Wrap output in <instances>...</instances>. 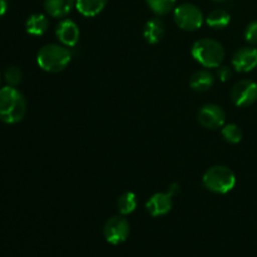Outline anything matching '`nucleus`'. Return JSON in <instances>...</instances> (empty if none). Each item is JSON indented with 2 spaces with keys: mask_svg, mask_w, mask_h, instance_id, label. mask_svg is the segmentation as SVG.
Segmentation results:
<instances>
[{
  "mask_svg": "<svg viewBox=\"0 0 257 257\" xmlns=\"http://www.w3.org/2000/svg\"><path fill=\"white\" fill-rule=\"evenodd\" d=\"M27 113V100L15 87L0 88V120L7 124L20 122Z\"/></svg>",
  "mask_w": 257,
  "mask_h": 257,
  "instance_id": "nucleus-1",
  "label": "nucleus"
},
{
  "mask_svg": "<svg viewBox=\"0 0 257 257\" xmlns=\"http://www.w3.org/2000/svg\"><path fill=\"white\" fill-rule=\"evenodd\" d=\"M72 53L62 44H47L38 52L37 63L48 73H59L68 67Z\"/></svg>",
  "mask_w": 257,
  "mask_h": 257,
  "instance_id": "nucleus-2",
  "label": "nucleus"
},
{
  "mask_svg": "<svg viewBox=\"0 0 257 257\" xmlns=\"http://www.w3.org/2000/svg\"><path fill=\"white\" fill-rule=\"evenodd\" d=\"M191 54L202 67L218 68L225 59V48L217 40L203 38L193 43Z\"/></svg>",
  "mask_w": 257,
  "mask_h": 257,
  "instance_id": "nucleus-3",
  "label": "nucleus"
},
{
  "mask_svg": "<svg viewBox=\"0 0 257 257\" xmlns=\"http://www.w3.org/2000/svg\"><path fill=\"white\" fill-rule=\"evenodd\" d=\"M202 183L205 188L211 192L223 195L233 190L236 185V176L233 171L226 166H212L203 175Z\"/></svg>",
  "mask_w": 257,
  "mask_h": 257,
  "instance_id": "nucleus-4",
  "label": "nucleus"
},
{
  "mask_svg": "<svg viewBox=\"0 0 257 257\" xmlns=\"http://www.w3.org/2000/svg\"><path fill=\"white\" fill-rule=\"evenodd\" d=\"M173 19L178 28L186 32H196L203 24V14L196 5L185 3L173 10Z\"/></svg>",
  "mask_w": 257,
  "mask_h": 257,
  "instance_id": "nucleus-5",
  "label": "nucleus"
},
{
  "mask_svg": "<svg viewBox=\"0 0 257 257\" xmlns=\"http://www.w3.org/2000/svg\"><path fill=\"white\" fill-rule=\"evenodd\" d=\"M131 232V226L127 218L123 216H113L105 222L103 227V235L107 242L112 245H119L128 238Z\"/></svg>",
  "mask_w": 257,
  "mask_h": 257,
  "instance_id": "nucleus-6",
  "label": "nucleus"
},
{
  "mask_svg": "<svg viewBox=\"0 0 257 257\" xmlns=\"http://www.w3.org/2000/svg\"><path fill=\"white\" fill-rule=\"evenodd\" d=\"M231 99L237 107H248L257 100V83L243 79L236 83L231 90Z\"/></svg>",
  "mask_w": 257,
  "mask_h": 257,
  "instance_id": "nucleus-7",
  "label": "nucleus"
},
{
  "mask_svg": "<svg viewBox=\"0 0 257 257\" xmlns=\"http://www.w3.org/2000/svg\"><path fill=\"white\" fill-rule=\"evenodd\" d=\"M197 119L202 127L207 128V130H217V128H222L225 125L226 113L220 105L208 103L200 108Z\"/></svg>",
  "mask_w": 257,
  "mask_h": 257,
  "instance_id": "nucleus-8",
  "label": "nucleus"
},
{
  "mask_svg": "<svg viewBox=\"0 0 257 257\" xmlns=\"http://www.w3.org/2000/svg\"><path fill=\"white\" fill-rule=\"evenodd\" d=\"M232 67L240 73H248L257 67V49L243 47L236 50L232 57Z\"/></svg>",
  "mask_w": 257,
  "mask_h": 257,
  "instance_id": "nucleus-9",
  "label": "nucleus"
},
{
  "mask_svg": "<svg viewBox=\"0 0 257 257\" xmlns=\"http://www.w3.org/2000/svg\"><path fill=\"white\" fill-rule=\"evenodd\" d=\"M55 35H57L60 44L69 48L77 44L78 40H79L80 32L77 23L70 19H63L55 28Z\"/></svg>",
  "mask_w": 257,
  "mask_h": 257,
  "instance_id": "nucleus-10",
  "label": "nucleus"
},
{
  "mask_svg": "<svg viewBox=\"0 0 257 257\" xmlns=\"http://www.w3.org/2000/svg\"><path fill=\"white\" fill-rule=\"evenodd\" d=\"M146 210L153 217L165 216L172 210V196L168 192L155 193L146 202Z\"/></svg>",
  "mask_w": 257,
  "mask_h": 257,
  "instance_id": "nucleus-11",
  "label": "nucleus"
},
{
  "mask_svg": "<svg viewBox=\"0 0 257 257\" xmlns=\"http://www.w3.org/2000/svg\"><path fill=\"white\" fill-rule=\"evenodd\" d=\"M165 24L158 18H152L148 20L143 28V37H145L146 42L150 44H157L165 37Z\"/></svg>",
  "mask_w": 257,
  "mask_h": 257,
  "instance_id": "nucleus-12",
  "label": "nucleus"
},
{
  "mask_svg": "<svg viewBox=\"0 0 257 257\" xmlns=\"http://www.w3.org/2000/svg\"><path fill=\"white\" fill-rule=\"evenodd\" d=\"M75 7V0H44V9L50 17L65 18Z\"/></svg>",
  "mask_w": 257,
  "mask_h": 257,
  "instance_id": "nucleus-13",
  "label": "nucleus"
},
{
  "mask_svg": "<svg viewBox=\"0 0 257 257\" xmlns=\"http://www.w3.org/2000/svg\"><path fill=\"white\" fill-rule=\"evenodd\" d=\"M215 84V75L210 72V70H197L193 73L192 77L190 79V87L195 92L205 93L210 90Z\"/></svg>",
  "mask_w": 257,
  "mask_h": 257,
  "instance_id": "nucleus-14",
  "label": "nucleus"
},
{
  "mask_svg": "<svg viewBox=\"0 0 257 257\" xmlns=\"http://www.w3.org/2000/svg\"><path fill=\"white\" fill-rule=\"evenodd\" d=\"M48 28H49V20H48L47 15L40 14V13L32 14L25 23L27 33H29L30 35H35V37L44 34Z\"/></svg>",
  "mask_w": 257,
  "mask_h": 257,
  "instance_id": "nucleus-15",
  "label": "nucleus"
},
{
  "mask_svg": "<svg viewBox=\"0 0 257 257\" xmlns=\"http://www.w3.org/2000/svg\"><path fill=\"white\" fill-rule=\"evenodd\" d=\"M108 0H75V8L82 15L92 18L104 10Z\"/></svg>",
  "mask_w": 257,
  "mask_h": 257,
  "instance_id": "nucleus-16",
  "label": "nucleus"
},
{
  "mask_svg": "<svg viewBox=\"0 0 257 257\" xmlns=\"http://www.w3.org/2000/svg\"><path fill=\"white\" fill-rule=\"evenodd\" d=\"M231 22V15L223 9H216L206 18V24L212 29H225Z\"/></svg>",
  "mask_w": 257,
  "mask_h": 257,
  "instance_id": "nucleus-17",
  "label": "nucleus"
},
{
  "mask_svg": "<svg viewBox=\"0 0 257 257\" xmlns=\"http://www.w3.org/2000/svg\"><path fill=\"white\" fill-rule=\"evenodd\" d=\"M137 196L133 192H124L123 195L119 196L117 202L118 211H119V213L122 216H127L135 212L136 208H137Z\"/></svg>",
  "mask_w": 257,
  "mask_h": 257,
  "instance_id": "nucleus-18",
  "label": "nucleus"
},
{
  "mask_svg": "<svg viewBox=\"0 0 257 257\" xmlns=\"http://www.w3.org/2000/svg\"><path fill=\"white\" fill-rule=\"evenodd\" d=\"M176 2L177 0H146L150 9L155 13L156 15H166L175 10Z\"/></svg>",
  "mask_w": 257,
  "mask_h": 257,
  "instance_id": "nucleus-19",
  "label": "nucleus"
},
{
  "mask_svg": "<svg viewBox=\"0 0 257 257\" xmlns=\"http://www.w3.org/2000/svg\"><path fill=\"white\" fill-rule=\"evenodd\" d=\"M222 137L225 138L226 142L231 143V145H237L242 140V130L238 127L235 123H230V124H225L221 130Z\"/></svg>",
  "mask_w": 257,
  "mask_h": 257,
  "instance_id": "nucleus-20",
  "label": "nucleus"
},
{
  "mask_svg": "<svg viewBox=\"0 0 257 257\" xmlns=\"http://www.w3.org/2000/svg\"><path fill=\"white\" fill-rule=\"evenodd\" d=\"M5 82L10 87H18L23 80V72L18 67H9L5 70Z\"/></svg>",
  "mask_w": 257,
  "mask_h": 257,
  "instance_id": "nucleus-21",
  "label": "nucleus"
},
{
  "mask_svg": "<svg viewBox=\"0 0 257 257\" xmlns=\"http://www.w3.org/2000/svg\"><path fill=\"white\" fill-rule=\"evenodd\" d=\"M245 38L251 45H257V20L247 25L245 30Z\"/></svg>",
  "mask_w": 257,
  "mask_h": 257,
  "instance_id": "nucleus-22",
  "label": "nucleus"
},
{
  "mask_svg": "<svg viewBox=\"0 0 257 257\" xmlns=\"http://www.w3.org/2000/svg\"><path fill=\"white\" fill-rule=\"evenodd\" d=\"M217 78L221 80V82H228V80L231 79V77H232V70H231L230 67H227V65H220V67L217 68Z\"/></svg>",
  "mask_w": 257,
  "mask_h": 257,
  "instance_id": "nucleus-23",
  "label": "nucleus"
},
{
  "mask_svg": "<svg viewBox=\"0 0 257 257\" xmlns=\"http://www.w3.org/2000/svg\"><path fill=\"white\" fill-rule=\"evenodd\" d=\"M168 193H170L171 196H177L178 193H180V185L178 183H171L170 187H168Z\"/></svg>",
  "mask_w": 257,
  "mask_h": 257,
  "instance_id": "nucleus-24",
  "label": "nucleus"
},
{
  "mask_svg": "<svg viewBox=\"0 0 257 257\" xmlns=\"http://www.w3.org/2000/svg\"><path fill=\"white\" fill-rule=\"evenodd\" d=\"M8 10V0H0V18L7 13Z\"/></svg>",
  "mask_w": 257,
  "mask_h": 257,
  "instance_id": "nucleus-25",
  "label": "nucleus"
},
{
  "mask_svg": "<svg viewBox=\"0 0 257 257\" xmlns=\"http://www.w3.org/2000/svg\"><path fill=\"white\" fill-rule=\"evenodd\" d=\"M213 2H226V0H213Z\"/></svg>",
  "mask_w": 257,
  "mask_h": 257,
  "instance_id": "nucleus-26",
  "label": "nucleus"
},
{
  "mask_svg": "<svg viewBox=\"0 0 257 257\" xmlns=\"http://www.w3.org/2000/svg\"><path fill=\"white\" fill-rule=\"evenodd\" d=\"M0 83H2V74H0Z\"/></svg>",
  "mask_w": 257,
  "mask_h": 257,
  "instance_id": "nucleus-27",
  "label": "nucleus"
}]
</instances>
